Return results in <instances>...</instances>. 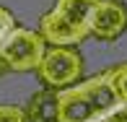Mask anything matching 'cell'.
Instances as JSON below:
<instances>
[{"instance_id": "6da1fadb", "label": "cell", "mask_w": 127, "mask_h": 122, "mask_svg": "<svg viewBox=\"0 0 127 122\" xmlns=\"http://www.w3.org/2000/svg\"><path fill=\"white\" fill-rule=\"evenodd\" d=\"M57 99H60V122H104L122 104L109 70H101L91 78H80L78 83L57 91Z\"/></svg>"}, {"instance_id": "7a4b0ae2", "label": "cell", "mask_w": 127, "mask_h": 122, "mask_svg": "<svg viewBox=\"0 0 127 122\" xmlns=\"http://www.w3.org/2000/svg\"><path fill=\"white\" fill-rule=\"evenodd\" d=\"M36 73L44 88L62 91L83 78V57L75 47H47Z\"/></svg>"}, {"instance_id": "3957f363", "label": "cell", "mask_w": 127, "mask_h": 122, "mask_svg": "<svg viewBox=\"0 0 127 122\" xmlns=\"http://www.w3.org/2000/svg\"><path fill=\"white\" fill-rule=\"evenodd\" d=\"M44 52H47V42L42 39V34L24 26H16L8 34V39L0 44V57L5 60L8 70H16V73L36 70Z\"/></svg>"}, {"instance_id": "277c9868", "label": "cell", "mask_w": 127, "mask_h": 122, "mask_svg": "<svg viewBox=\"0 0 127 122\" xmlns=\"http://www.w3.org/2000/svg\"><path fill=\"white\" fill-rule=\"evenodd\" d=\"M127 31V5L122 0H99L88 21V37L114 42Z\"/></svg>"}, {"instance_id": "5b68a950", "label": "cell", "mask_w": 127, "mask_h": 122, "mask_svg": "<svg viewBox=\"0 0 127 122\" xmlns=\"http://www.w3.org/2000/svg\"><path fill=\"white\" fill-rule=\"evenodd\" d=\"M39 34L49 47H75L83 39H88V34H83L75 29L67 18H62L57 10H47L39 21Z\"/></svg>"}, {"instance_id": "8992f818", "label": "cell", "mask_w": 127, "mask_h": 122, "mask_svg": "<svg viewBox=\"0 0 127 122\" xmlns=\"http://www.w3.org/2000/svg\"><path fill=\"white\" fill-rule=\"evenodd\" d=\"M26 122H60V99L57 91L42 88L36 91L24 107Z\"/></svg>"}, {"instance_id": "52a82bcc", "label": "cell", "mask_w": 127, "mask_h": 122, "mask_svg": "<svg viewBox=\"0 0 127 122\" xmlns=\"http://www.w3.org/2000/svg\"><path fill=\"white\" fill-rule=\"evenodd\" d=\"M99 0H55V8L62 18H67L75 29H80L83 34H88V21L94 13Z\"/></svg>"}, {"instance_id": "ba28073f", "label": "cell", "mask_w": 127, "mask_h": 122, "mask_svg": "<svg viewBox=\"0 0 127 122\" xmlns=\"http://www.w3.org/2000/svg\"><path fill=\"white\" fill-rule=\"evenodd\" d=\"M109 73H112V83H114V88H117L119 101L127 107V62H119V65L109 68Z\"/></svg>"}, {"instance_id": "9c48e42d", "label": "cell", "mask_w": 127, "mask_h": 122, "mask_svg": "<svg viewBox=\"0 0 127 122\" xmlns=\"http://www.w3.org/2000/svg\"><path fill=\"white\" fill-rule=\"evenodd\" d=\"M16 26H18V24H16V16L10 13L8 8H3V5H0V44L8 39V34L13 31Z\"/></svg>"}, {"instance_id": "30bf717a", "label": "cell", "mask_w": 127, "mask_h": 122, "mask_svg": "<svg viewBox=\"0 0 127 122\" xmlns=\"http://www.w3.org/2000/svg\"><path fill=\"white\" fill-rule=\"evenodd\" d=\"M0 122H26V114L16 104H0Z\"/></svg>"}, {"instance_id": "8fae6325", "label": "cell", "mask_w": 127, "mask_h": 122, "mask_svg": "<svg viewBox=\"0 0 127 122\" xmlns=\"http://www.w3.org/2000/svg\"><path fill=\"white\" fill-rule=\"evenodd\" d=\"M104 122H127V107H125V104H119V107L114 109Z\"/></svg>"}, {"instance_id": "7c38bea8", "label": "cell", "mask_w": 127, "mask_h": 122, "mask_svg": "<svg viewBox=\"0 0 127 122\" xmlns=\"http://www.w3.org/2000/svg\"><path fill=\"white\" fill-rule=\"evenodd\" d=\"M5 73H8V65H5V60L0 57V75H5Z\"/></svg>"}]
</instances>
